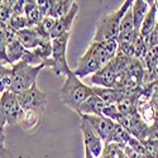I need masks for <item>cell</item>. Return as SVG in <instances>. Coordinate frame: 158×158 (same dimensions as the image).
<instances>
[{
  "label": "cell",
  "mask_w": 158,
  "mask_h": 158,
  "mask_svg": "<svg viewBox=\"0 0 158 158\" xmlns=\"http://www.w3.org/2000/svg\"><path fill=\"white\" fill-rule=\"evenodd\" d=\"M23 2H24V3H35L37 0H23Z\"/></svg>",
  "instance_id": "30"
},
{
  "label": "cell",
  "mask_w": 158,
  "mask_h": 158,
  "mask_svg": "<svg viewBox=\"0 0 158 158\" xmlns=\"http://www.w3.org/2000/svg\"><path fill=\"white\" fill-rule=\"evenodd\" d=\"M78 9H80V6H78L77 2H75L66 14H63L60 18H57L56 25L53 27V29L51 31V34H49L51 39H53V38H56V37H58L61 34H64L67 32H71L72 24H73V20H75V18L77 15V13H78Z\"/></svg>",
  "instance_id": "10"
},
{
  "label": "cell",
  "mask_w": 158,
  "mask_h": 158,
  "mask_svg": "<svg viewBox=\"0 0 158 158\" xmlns=\"http://www.w3.org/2000/svg\"><path fill=\"white\" fill-rule=\"evenodd\" d=\"M60 94L64 106L77 113L80 105L94 94V90L91 86L84 84L81 78L73 72V70H71L66 75V81L60 90Z\"/></svg>",
  "instance_id": "2"
},
{
  "label": "cell",
  "mask_w": 158,
  "mask_h": 158,
  "mask_svg": "<svg viewBox=\"0 0 158 158\" xmlns=\"http://www.w3.org/2000/svg\"><path fill=\"white\" fill-rule=\"evenodd\" d=\"M146 3H148L149 5H153V4H156V0H144Z\"/></svg>",
  "instance_id": "29"
},
{
  "label": "cell",
  "mask_w": 158,
  "mask_h": 158,
  "mask_svg": "<svg viewBox=\"0 0 158 158\" xmlns=\"http://www.w3.org/2000/svg\"><path fill=\"white\" fill-rule=\"evenodd\" d=\"M17 34H18V39L24 46L25 49H34L38 46H41L43 42L48 41V39L39 35V33L35 31L34 27H29V28L18 31Z\"/></svg>",
  "instance_id": "12"
},
{
  "label": "cell",
  "mask_w": 158,
  "mask_h": 158,
  "mask_svg": "<svg viewBox=\"0 0 158 158\" xmlns=\"http://www.w3.org/2000/svg\"><path fill=\"white\" fill-rule=\"evenodd\" d=\"M4 2H5V0H0V4H3Z\"/></svg>",
  "instance_id": "32"
},
{
  "label": "cell",
  "mask_w": 158,
  "mask_h": 158,
  "mask_svg": "<svg viewBox=\"0 0 158 158\" xmlns=\"http://www.w3.org/2000/svg\"><path fill=\"white\" fill-rule=\"evenodd\" d=\"M96 94L105 104H118L124 98L129 96L131 91H127L124 89H115V87H100V86H91Z\"/></svg>",
  "instance_id": "11"
},
{
  "label": "cell",
  "mask_w": 158,
  "mask_h": 158,
  "mask_svg": "<svg viewBox=\"0 0 158 158\" xmlns=\"http://www.w3.org/2000/svg\"><path fill=\"white\" fill-rule=\"evenodd\" d=\"M156 8H157V13H158V0H156Z\"/></svg>",
  "instance_id": "31"
},
{
  "label": "cell",
  "mask_w": 158,
  "mask_h": 158,
  "mask_svg": "<svg viewBox=\"0 0 158 158\" xmlns=\"http://www.w3.org/2000/svg\"><path fill=\"white\" fill-rule=\"evenodd\" d=\"M5 52H6V60H8V64L13 66L14 63H17L18 61H20L24 56L25 48L24 46L20 43V41L18 39V37L9 39L6 41L5 44Z\"/></svg>",
  "instance_id": "13"
},
{
  "label": "cell",
  "mask_w": 158,
  "mask_h": 158,
  "mask_svg": "<svg viewBox=\"0 0 158 158\" xmlns=\"http://www.w3.org/2000/svg\"><path fill=\"white\" fill-rule=\"evenodd\" d=\"M0 101H2V99H0Z\"/></svg>",
  "instance_id": "33"
},
{
  "label": "cell",
  "mask_w": 158,
  "mask_h": 158,
  "mask_svg": "<svg viewBox=\"0 0 158 158\" xmlns=\"http://www.w3.org/2000/svg\"><path fill=\"white\" fill-rule=\"evenodd\" d=\"M151 9V5L146 3L144 0H134L131 4V11H133V19H134V31L139 33L140 25L148 14V11Z\"/></svg>",
  "instance_id": "15"
},
{
  "label": "cell",
  "mask_w": 158,
  "mask_h": 158,
  "mask_svg": "<svg viewBox=\"0 0 158 158\" xmlns=\"http://www.w3.org/2000/svg\"><path fill=\"white\" fill-rule=\"evenodd\" d=\"M157 15H158L157 8H156V4H153V5H151V9L148 11V14L146 15V18H144V20H143V23L140 25V29H139V34L143 38L148 37L152 33V31L154 29L156 23H157Z\"/></svg>",
  "instance_id": "16"
},
{
  "label": "cell",
  "mask_w": 158,
  "mask_h": 158,
  "mask_svg": "<svg viewBox=\"0 0 158 158\" xmlns=\"http://www.w3.org/2000/svg\"><path fill=\"white\" fill-rule=\"evenodd\" d=\"M80 129H81V133H82L85 147H87L96 158H99L102 149H104L105 143L102 142L100 135L95 131V129L91 127V124L86 119H84V118H81Z\"/></svg>",
  "instance_id": "9"
},
{
  "label": "cell",
  "mask_w": 158,
  "mask_h": 158,
  "mask_svg": "<svg viewBox=\"0 0 158 158\" xmlns=\"http://www.w3.org/2000/svg\"><path fill=\"white\" fill-rule=\"evenodd\" d=\"M35 4L41 9L43 15H48L52 9V5H53V0H37Z\"/></svg>",
  "instance_id": "24"
},
{
  "label": "cell",
  "mask_w": 158,
  "mask_h": 158,
  "mask_svg": "<svg viewBox=\"0 0 158 158\" xmlns=\"http://www.w3.org/2000/svg\"><path fill=\"white\" fill-rule=\"evenodd\" d=\"M18 99L23 110H35V111H42L48 100L46 93H43L37 86V84L31 86L28 90L18 94Z\"/></svg>",
  "instance_id": "6"
},
{
  "label": "cell",
  "mask_w": 158,
  "mask_h": 158,
  "mask_svg": "<svg viewBox=\"0 0 158 158\" xmlns=\"http://www.w3.org/2000/svg\"><path fill=\"white\" fill-rule=\"evenodd\" d=\"M105 106V102L96 95L93 94L90 98H87L78 109L77 114L84 115V114H94V115H102V109Z\"/></svg>",
  "instance_id": "14"
},
{
  "label": "cell",
  "mask_w": 158,
  "mask_h": 158,
  "mask_svg": "<svg viewBox=\"0 0 158 158\" xmlns=\"http://www.w3.org/2000/svg\"><path fill=\"white\" fill-rule=\"evenodd\" d=\"M134 31V19H133V11H131V6L125 11L120 20V27H119V33L123 32H130Z\"/></svg>",
  "instance_id": "21"
},
{
  "label": "cell",
  "mask_w": 158,
  "mask_h": 158,
  "mask_svg": "<svg viewBox=\"0 0 158 158\" xmlns=\"http://www.w3.org/2000/svg\"><path fill=\"white\" fill-rule=\"evenodd\" d=\"M70 35H71V32H67L52 39V56L51 57H52V61H53L52 71L55 72L56 76H62V75L66 76L71 71V69L67 64V57H66Z\"/></svg>",
  "instance_id": "5"
},
{
  "label": "cell",
  "mask_w": 158,
  "mask_h": 158,
  "mask_svg": "<svg viewBox=\"0 0 158 158\" xmlns=\"http://www.w3.org/2000/svg\"><path fill=\"white\" fill-rule=\"evenodd\" d=\"M8 25L18 32V31H22L25 28H29V22L24 13H22V14H13L8 22Z\"/></svg>",
  "instance_id": "20"
},
{
  "label": "cell",
  "mask_w": 158,
  "mask_h": 158,
  "mask_svg": "<svg viewBox=\"0 0 158 158\" xmlns=\"http://www.w3.org/2000/svg\"><path fill=\"white\" fill-rule=\"evenodd\" d=\"M143 143L146 144V147H147L148 152L151 153V156L153 158H158V139H156V140L146 139V140H143Z\"/></svg>",
  "instance_id": "25"
},
{
  "label": "cell",
  "mask_w": 158,
  "mask_h": 158,
  "mask_svg": "<svg viewBox=\"0 0 158 158\" xmlns=\"http://www.w3.org/2000/svg\"><path fill=\"white\" fill-rule=\"evenodd\" d=\"M24 14L27 17L28 22H29V27H35L37 24L41 23V20L43 19V14L41 9L37 6L35 3H25L24 5Z\"/></svg>",
  "instance_id": "17"
},
{
  "label": "cell",
  "mask_w": 158,
  "mask_h": 158,
  "mask_svg": "<svg viewBox=\"0 0 158 158\" xmlns=\"http://www.w3.org/2000/svg\"><path fill=\"white\" fill-rule=\"evenodd\" d=\"M5 142V134H4V130H0V146H3Z\"/></svg>",
  "instance_id": "28"
},
{
  "label": "cell",
  "mask_w": 158,
  "mask_h": 158,
  "mask_svg": "<svg viewBox=\"0 0 158 158\" xmlns=\"http://www.w3.org/2000/svg\"><path fill=\"white\" fill-rule=\"evenodd\" d=\"M113 58L114 56L108 51L104 41L102 42L93 41L90 43L87 51L78 60L73 72L80 78H82L87 75H93L94 72L99 71L104 66H106Z\"/></svg>",
  "instance_id": "1"
},
{
  "label": "cell",
  "mask_w": 158,
  "mask_h": 158,
  "mask_svg": "<svg viewBox=\"0 0 158 158\" xmlns=\"http://www.w3.org/2000/svg\"><path fill=\"white\" fill-rule=\"evenodd\" d=\"M144 41H146L148 48H153L156 46H158V19H157V23H156V27L152 31V33L144 38Z\"/></svg>",
  "instance_id": "23"
},
{
  "label": "cell",
  "mask_w": 158,
  "mask_h": 158,
  "mask_svg": "<svg viewBox=\"0 0 158 158\" xmlns=\"http://www.w3.org/2000/svg\"><path fill=\"white\" fill-rule=\"evenodd\" d=\"M0 158H14V157L6 148H4V146H0Z\"/></svg>",
  "instance_id": "26"
},
{
  "label": "cell",
  "mask_w": 158,
  "mask_h": 158,
  "mask_svg": "<svg viewBox=\"0 0 158 158\" xmlns=\"http://www.w3.org/2000/svg\"><path fill=\"white\" fill-rule=\"evenodd\" d=\"M6 125V119H5V115L3 114L2 109H0V130H4V127Z\"/></svg>",
  "instance_id": "27"
},
{
  "label": "cell",
  "mask_w": 158,
  "mask_h": 158,
  "mask_svg": "<svg viewBox=\"0 0 158 158\" xmlns=\"http://www.w3.org/2000/svg\"><path fill=\"white\" fill-rule=\"evenodd\" d=\"M81 118L86 119L91 127L95 129V131L100 135L102 142L105 144L111 143V135L114 133V129L116 125V122L111 120L110 118H106L105 115H94V114H84L80 115Z\"/></svg>",
  "instance_id": "8"
},
{
  "label": "cell",
  "mask_w": 158,
  "mask_h": 158,
  "mask_svg": "<svg viewBox=\"0 0 158 158\" xmlns=\"http://www.w3.org/2000/svg\"><path fill=\"white\" fill-rule=\"evenodd\" d=\"M134 0H125L118 10L104 15L98 23L93 41L102 42V41H110V39H118L120 20L123 18V15L125 14V11L131 6Z\"/></svg>",
  "instance_id": "4"
},
{
  "label": "cell",
  "mask_w": 158,
  "mask_h": 158,
  "mask_svg": "<svg viewBox=\"0 0 158 158\" xmlns=\"http://www.w3.org/2000/svg\"><path fill=\"white\" fill-rule=\"evenodd\" d=\"M75 2L76 0H53V5H52V9L48 15L55 17V18L62 17L63 14H66L69 11V9Z\"/></svg>",
  "instance_id": "18"
},
{
  "label": "cell",
  "mask_w": 158,
  "mask_h": 158,
  "mask_svg": "<svg viewBox=\"0 0 158 158\" xmlns=\"http://www.w3.org/2000/svg\"><path fill=\"white\" fill-rule=\"evenodd\" d=\"M0 99H2V101H0V109H2L3 114L5 115L6 124L9 125L17 124L23 113L18 95L14 94L13 91L8 90L0 95Z\"/></svg>",
  "instance_id": "7"
},
{
  "label": "cell",
  "mask_w": 158,
  "mask_h": 158,
  "mask_svg": "<svg viewBox=\"0 0 158 158\" xmlns=\"http://www.w3.org/2000/svg\"><path fill=\"white\" fill-rule=\"evenodd\" d=\"M44 64L33 66L25 61L20 60L11 66V85L10 91L14 94H20L23 91L28 90L31 86L37 84V77L43 69Z\"/></svg>",
  "instance_id": "3"
},
{
  "label": "cell",
  "mask_w": 158,
  "mask_h": 158,
  "mask_svg": "<svg viewBox=\"0 0 158 158\" xmlns=\"http://www.w3.org/2000/svg\"><path fill=\"white\" fill-rule=\"evenodd\" d=\"M120 147L116 143H108L104 146V149L99 158H118V152Z\"/></svg>",
  "instance_id": "22"
},
{
  "label": "cell",
  "mask_w": 158,
  "mask_h": 158,
  "mask_svg": "<svg viewBox=\"0 0 158 158\" xmlns=\"http://www.w3.org/2000/svg\"><path fill=\"white\" fill-rule=\"evenodd\" d=\"M11 85V66L0 63V95L10 90Z\"/></svg>",
  "instance_id": "19"
}]
</instances>
